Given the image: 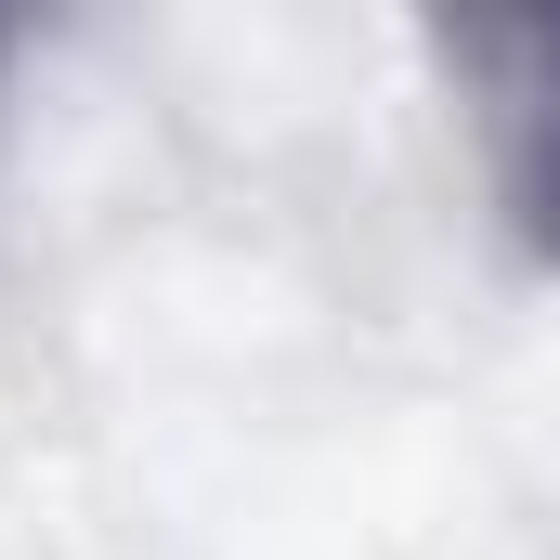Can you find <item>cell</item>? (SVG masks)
<instances>
[{
  "label": "cell",
  "mask_w": 560,
  "mask_h": 560,
  "mask_svg": "<svg viewBox=\"0 0 560 560\" xmlns=\"http://www.w3.org/2000/svg\"><path fill=\"white\" fill-rule=\"evenodd\" d=\"M443 52L469 79H495V183H509V235L560 275V13L535 26H443Z\"/></svg>",
  "instance_id": "obj_1"
},
{
  "label": "cell",
  "mask_w": 560,
  "mask_h": 560,
  "mask_svg": "<svg viewBox=\"0 0 560 560\" xmlns=\"http://www.w3.org/2000/svg\"><path fill=\"white\" fill-rule=\"evenodd\" d=\"M13 39H26V26H13V13H0V66H13Z\"/></svg>",
  "instance_id": "obj_2"
}]
</instances>
